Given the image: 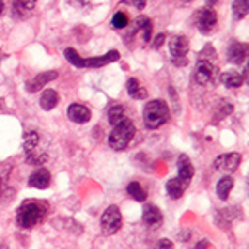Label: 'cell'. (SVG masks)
<instances>
[{"label":"cell","mask_w":249,"mask_h":249,"mask_svg":"<svg viewBox=\"0 0 249 249\" xmlns=\"http://www.w3.org/2000/svg\"><path fill=\"white\" fill-rule=\"evenodd\" d=\"M128 22L130 20H128V15L124 14V12H116L113 15V18H111V25H113V29H116V30L126 29Z\"/></svg>","instance_id":"obj_29"},{"label":"cell","mask_w":249,"mask_h":249,"mask_svg":"<svg viewBox=\"0 0 249 249\" xmlns=\"http://www.w3.org/2000/svg\"><path fill=\"white\" fill-rule=\"evenodd\" d=\"M135 133V123L130 118H124L123 122H120L116 126H113L110 136H108V145H110V148H113L115 151H122L130 145Z\"/></svg>","instance_id":"obj_3"},{"label":"cell","mask_w":249,"mask_h":249,"mask_svg":"<svg viewBox=\"0 0 249 249\" xmlns=\"http://www.w3.org/2000/svg\"><path fill=\"white\" fill-rule=\"evenodd\" d=\"M120 58L118 50H110L108 53H105L102 57L96 58H85V68H100L105 67L107 63H111V62H116Z\"/></svg>","instance_id":"obj_15"},{"label":"cell","mask_w":249,"mask_h":249,"mask_svg":"<svg viewBox=\"0 0 249 249\" xmlns=\"http://www.w3.org/2000/svg\"><path fill=\"white\" fill-rule=\"evenodd\" d=\"M143 223H145L146 226L151 228V229L159 228V226H161V223H163L161 211H159L155 204H146L145 208H143Z\"/></svg>","instance_id":"obj_12"},{"label":"cell","mask_w":249,"mask_h":249,"mask_svg":"<svg viewBox=\"0 0 249 249\" xmlns=\"http://www.w3.org/2000/svg\"><path fill=\"white\" fill-rule=\"evenodd\" d=\"M170 120V108L163 100H151L143 111V122L148 130H158Z\"/></svg>","instance_id":"obj_2"},{"label":"cell","mask_w":249,"mask_h":249,"mask_svg":"<svg viewBox=\"0 0 249 249\" xmlns=\"http://www.w3.org/2000/svg\"><path fill=\"white\" fill-rule=\"evenodd\" d=\"M194 20H196V25H198V29H200V32L208 35V33H211L213 29L216 27L218 17H216L215 10L204 7V9L196 12V15H194Z\"/></svg>","instance_id":"obj_6"},{"label":"cell","mask_w":249,"mask_h":249,"mask_svg":"<svg viewBox=\"0 0 249 249\" xmlns=\"http://www.w3.org/2000/svg\"><path fill=\"white\" fill-rule=\"evenodd\" d=\"M37 3L33 2V0H20V2H14V5H12V10H14V17L15 18H25L27 15L30 14Z\"/></svg>","instance_id":"obj_17"},{"label":"cell","mask_w":249,"mask_h":249,"mask_svg":"<svg viewBox=\"0 0 249 249\" xmlns=\"http://www.w3.org/2000/svg\"><path fill=\"white\" fill-rule=\"evenodd\" d=\"M58 77L57 72H44V73H38L37 77H33L30 81H27L25 85V90L30 92V93H35L38 90H42V88L45 87L47 83H50V81H53Z\"/></svg>","instance_id":"obj_11"},{"label":"cell","mask_w":249,"mask_h":249,"mask_svg":"<svg viewBox=\"0 0 249 249\" xmlns=\"http://www.w3.org/2000/svg\"><path fill=\"white\" fill-rule=\"evenodd\" d=\"M221 81L226 88H238L244 83V78L239 73H223L221 75Z\"/></svg>","instance_id":"obj_24"},{"label":"cell","mask_w":249,"mask_h":249,"mask_svg":"<svg viewBox=\"0 0 249 249\" xmlns=\"http://www.w3.org/2000/svg\"><path fill=\"white\" fill-rule=\"evenodd\" d=\"M48 215V204L42 200H25L18 206L15 221L22 229H32L37 224L44 223Z\"/></svg>","instance_id":"obj_1"},{"label":"cell","mask_w":249,"mask_h":249,"mask_svg":"<svg viewBox=\"0 0 249 249\" xmlns=\"http://www.w3.org/2000/svg\"><path fill=\"white\" fill-rule=\"evenodd\" d=\"M209 246V241L208 239H201L196 243V246H194V249H208Z\"/></svg>","instance_id":"obj_34"},{"label":"cell","mask_w":249,"mask_h":249,"mask_svg":"<svg viewBox=\"0 0 249 249\" xmlns=\"http://www.w3.org/2000/svg\"><path fill=\"white\" fill-rule=\"evenodd\" d=\"M63 53H65V58H67V60L73 65V67L85 68V58H81L75 48H65Z\"/></svg>","instance_id":"obj_27"},{"label":"cell","mask_w":249,"mask_h":249,"mask_svg":"<svg viewBox=\"0 0 249 249\" xmlns=\"http://www.w3.org/2000/svg\"><path fill=\"white\" fill-rule=\"evenodd\" d=\"M189 44L188 38L183 37V35H174L170 40V52L173 55V60H185L186 53H188Z\"/></svg>","instance_id":"obj_9"},{"label":"cell","mask_w":249,"mask_h":249,"mask_svg":"<svg viewBox=\"0 0 249 249\" xmlns=\"http://www.w3.org/2000/svg\"><path fill=\"white\" fill-rule=\"evenodd\" d=\"M100 224H102V231L105 236H111L115 233H118L120 228H122V213H120L118 206H108L103 211Z\"/></svg>","instance_id":"obj_4"},{"label":"cell","mask_w":249,"mask_h":249,"mask_svg":"<svg viewBox=\"0 0 249 249\" xmlns=\"http://www.w3.org/2000/svg\"><path fill=\"white\" fill-rule=\"evenodd\" d=\"M248 9H249V3L246 0H238V2L233 3V14H234L236 20H241L248 15Z\"/></svg>","instance_id":"obj_28"},{"label":"cell","mask_w":249,"mask_h":249,"mask_svg":"<svg viewBox=\"0 0 249 249\" xmlns=\"http://www.w3.org/2000/svg\"><path fill=\"white\" fill-rule=\"evenodd\" d=\"M193 174H194V168L191 165V161H189V158L186 156V155H180V158H178V180H181L183 183H186V185H189L193 180Z\"/></svg>","instance_id":"obj_13"},{"label":"cell","mask_w":249,"mask_h":249,"mask_svg":"<svg viewBox=\"0 0 249 249\" xmlns=\"http://www.w3.org/2000/svg\"><path fill=\"white\" fill-rule=\"evenodd\" d=\"M48 159V156H47L45 153H38V155H35L33 151H30V153H27V163L29 165H33V166H44V163Z\"/></svg>","instance_id":"obj_30"},{"label":"cell","mask_w":249,"mask_h":249,"mask_svg":"<svg viewBox=\"0 0 249 249\" xmlns=\"http://www.w3.org/2000/svg\"><path fill=\"white\" fill-rule=\"evenodd\" d=\"M38 140H40V136H38L37 131H29V133L23 135V150H25V153H30V151L37 148Z\"/></svg>","instance_id":"obj_26"},{"label":"cell","mask_w":249,"mask_h":249,"mask_svg":"<svg viewBox=\"0 0 249 249\" xmlns=\"http://www.w3.org/2000/svg\"><path fill=\"white\" fill-rule=\"evenodd\" d=\"M248 57V45L241 42H233L228 48V60L234 65H241Z\"/></svg>","instance_id":"obj_14"},{"label":"cell","mask_w":249,"mask_h":249,"mask_svg":"<svg viewBox=\"0 0 249 249\" xmlns=\"http://www.w3.org/2000/svg\"><path fill=\"white\" fill-rule=\"evenodd\" d=\"M155 249H174V244H173V241H171V239L165 238V239L158 241V244L155 246Z\"/></svg>","instance_id":"obj_31"},{"label":"cell","mask_w":249,"mask_h":249,"mask_svg":"<svg viewBox=\"0 0 249 249\" xmlns=\"http://www.w3.org/2000/svg\"><path fill=\"white\" fill-rule=\"evenodd\" d=\"M124 113H126V110H124L123 105H115V107H111L110 110H108V122H110V124L116 126L120 122H123V120L126 118Z\"/></svg>","instance_id":"obj_23"},{"label":"cell","mask_w":249,"mask_h":249,"mask_svg":"<svg viewBox=\"0 0 249 249\" xmlns=\"http://www.w3.org/2000/svg\"><path fill=\"white\" fill-rule=\"evenodd\" d=\"M126 90H128V95H130L131 98H135V100H143V98H146V95H148L146 88H143L136 78H128Z\"/></svg>","instance_id":"obj_20"},{"label":"cell","mask_w":249,"mask_h":249,"mask_svg":"<svg viewBox=\"0 0 249 249\" xmlns=\"http://www.w3.org/2000/svg\"><path fill=\"white\" fill-rule=\"evenodd\" d=\"M165 38H166V35H165V33H158V35H156V38H155V44H153L155 48H159V47L163 45V42H165Z\"/></svg>","instance_id":"obj_32"},{"label":"cell","mask_w":249,"mask_h":249,"mask_svg":"<svg viewBox=\"0 0 249 249\" xmlns=\"http://www.w3.org/2000/svg\"><path fill=\"white\" fill-rule=\"evenodd\" d=\"M124 3H126V5H135V7H138V9H145V7H146L145 0H140V2H133V0H124Z\"/></svg>","instance_id":"obj_33"},{"label":"cell","mask_w":249,"mask_h":249,"mask_svg":"<svg viewBox=\"0 0 249 249\" xmlns=\"http://www.w3.org/2000/svg\"><path fill=\"white\" fill-rule=\"evenodd\" d=\"M58 102H60V96L55 90H45L40 96V107L44 108L45 111H50L57 107Z\"/></svg>","instance_id":"obj_18"},{"label":"cell","mask_w":249,"mask_h":249,"mask_svg":"<svg viewBox=\"0 0 249 249\" xmlns=\"http://www.w3.org/2000/svg\"><path fill=\"white\" fill-rule=\"evenodd\" d=\"M67 116L70 118V122H73L77 124H85L90 122L92 111H90V108H87L81 103H72L67 110Z\"/></svg>","instance_id":"obj_8"},{"label":"cell","mask_w":249,"mask_h":249,"mask_svg":"<svg viewBox=\"0 0 249 249\" xmlns=\"http://www.w3.org/2000/svg\"><path fill=\"white\" fill-rule=\"evenodd\" d=\"M136 29H138L140 32H141L143 40H145V42H150V38H151V30H153V22H151L150 18H146V17L138 18V22H136Z\"/></svg>","instance_id":"obj_25"},{"label":"cell","mask_w":249,"mask_h":249,"mask_svg":"<svg viewBox=\"0 0 249 249\" xmlns=\"http://www.w3.org/2000/svg\"><path fill=\"white\" fill-rule=\"evenodd\" d=\"M52 183V174L47 168H37L30 174L29 178V186L30 188H37V189H47Z\"/></svg>","instance_id":"obj_10"},{"label":"cell","mask_w":249,"mask_h":249,"mask_svg":"<svg viewBox=\"0 0 249 249\" xmlns=\"http://www.w3.org/2000/svg\"><path fill=\"white\" fill-rule=\"evenodd\" d=\"M239 165H241V155L239 153L219 155V156H216L215 163H213V166H215L216 170L224 171V173H234V171L239 168Z\"/></svg>","instance_id":"obj_7"},{"label":"cell","mask_w":249,"mask_h":249,"mask_svg":"<svg viewBox=\"0 0 249 249\" xmlns=\"http://www.w3.org/2000/svg\"><path fill=\"white\" fill-rule=\"evenodd\" d=\"M218 68L215 67V63L209 60H198L196 67H194V81L198 85H208L209 81H213L216 78Z\"/></svg>","instance_id":"obj_5"},{"label":"cell","mask_w":249,"mask_h":249,"mask_svg":"<svg viewBox=\"0 0 249 249\" xmlns=\"http://www.w3.org/2000/svg\"><path fill=\"white\" fill-rule=\"evenodd\" d=\"M186 188H188V185L183 183L181 180H178V178H171V180L166 183V193H168L170 198H173V200H180L183 194H185Z\"/></svg>","instance_id":"obj_16"},{"label":"cell","mask_w":249,"mask_h":249,"mask_svg":"<svg viewBox=\"0 0 249 249\" xmlns=\"http://www.w3.org/2000/svg\"><path fill=\"white\" fill-rule=\"evenodd\" d=\"M233 103L231 102H228V100H221L219 103H218V108H216V111H215V116H213V122L215 123H219L223 118H226L228 115H231L233 113Z\"/></svg>","instance_id":"obj_22"},{"label":"cell","mask_w":249,"mask_h":249,"mask_svg":"<svg viewBox=\"0 0 249 249\" xmlns=\"http://www.w3.org/2000/svg\"><path fill=\"white\" fill-rule=\"evenodd\" d=\"M233 185H234V181H233L231 176H223L219 181H218L216 194H218V198H219L221 201H226L229 198V193H231V189H233Z\"/></svg>","instance_id":"obj_19"},{"label":"cell","mask_w":249,"mask_h":249,"mask_svg":"<svg viewBox=\"0 0 249 249\" xmlns=\"http://www.w3.org/2000/svg\"><path fill=\"white\" fill-rule=\"evenodd\" d=\"M2 12H3V2H0V15H2Z\"/></svg>","instance_id":"obj_35"},{"label":"cell","mask_w":249,"mask_h":249,"mask_svg":"<svg viewBox=\"0 0 249 249\" xmlns=\"http://www.w3.org/2000/svg\"><path fill=\"white\" fill-rule=\"evenodd\" d=\"M126 191L135 201H138V203H143V201H146V198H148L145 188H143L138 181H131L130 185L126 186Z\"/></svg>","instance_id":"obj_21"}]
</instances>
